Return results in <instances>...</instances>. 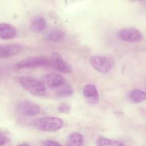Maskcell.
<instances>
[{"label":"cell","mask_w":146,"mask_h":146,"mask_svg":"<svg viewBox=\"0 0 146 146\" xmlns=\"http://www.w3.org/2000/svg\"><path fill=\"white\" fill-rule=\"evenodd\" d=\"M17 29L13 25L7 23L0 24V38L2 39H10L17 35Z\"/></svg>","instance_id":"cell-11"},{"label":"cell","mask_w":146,"mask_h":146,"mask_svg":"<svg viewBox=\"0 0 146 146\" xmlns=\"http://www.w3.org/2000/svg\"><path fill=\"white\" fill-rule=\"evenodd\" d=\"M64 121L57 117H42L36 119L33 125L38 129L46 132H54L61 129L64 126Z\"/></svg>","instance_id":"cell-1"},{"label":"cell","mask_w":146,"mask_h":146,"mask_svg":"<svg viewBox=\"0 0 146 146\" xmlns=\"http://www.w3.org/2000/svg\"><path fill=\"white\" fill-rule=\"evenodd\" d=\"M97 146H124L123 144L115 140L108 139L104 137H100L96 141Z\"/></svg>","instance_id":"cell-16"},{"label":"cell","mask_w":146,"mask_h":146,"mask_svg":"<svg viewBox=\"0 0 146 146\" xmlns=\"http://www.w3.org/2000/svg\"><path fill=\"white\" fill-rule=\"evenodd\" d=\"M129 98L132 102L139 104L146 100V93L139 89H134L130 93Z\"/></svg>","instance_id":"cell-15"},{"label":"cell","mask_w":146,"mask_h":146,"mask_svg":"<svg viewBox=\"0 0 146 146\" xmlns=\"http://www.w3.org/2000/svg\"><path fill=\"white\" fill-rule=\"evenodd\" d=\"M58 110L60 112L67 114L71 111V106L67 103H62V104H59V106H58Z\"/></svg>","instance_id":"cell-19"},{"label":"cell","mask_w":146,"mask_h":146,"mask_svg":"<svg viewBox=\"0 0 146 146\" xmlns=\"http://www.w3.org/2000/svg\"><path fill=\"white\" fill-rule=\"evenodd\" d=\"M19 146H30L29 144H27V143H24V144H21V145H19Z\"/></svg>","instance_id":"cell-21"},{"label":"cell","mask_w":146,"mask_h":146,"mask_svg":"<svg viewBox=\"0 0 146 146\" xmlns=\"http://www.w3.org/2000/svg\"><path fill=\"white\" fill-rule=\"evenodd\" d=\"M24 46L19 44L0 45V58H6L14 56L21 53Z\"/></svg>","instance_id":"cell-9"},{"label":"cell","mask_w":146,"mask_h":146,"mask_svg":"<svg viewBox=\"0 0 146 146\" xmlns=\"http://www.w3.org/2000/svg\"><path fill=\"white\" fill-rule=\"evenodd\" d=\"M47 24L46 20L42 17H36L31 23V29L34 32L40 33L46 29Z\"/></svg>","instance_id":"cell-12"},{"label":"cell","mask_w":146,"mask_h":146,"mask_svg":"<svg viewBox=\"0 0 146 146\" xmlns=\"http://www.w3.org/2000/svg\"><path fill=\"white\" fill-rule=\"evenodd\" d=\"M41 146H63L59 143L56 142V141H51V140H46L41 143Z\"/></svg>","instance_id":"cell-20"},{"label":"cell","mask_w":146,"mask_h":146,"mask_svg":"<svg viewBox=\"0 0 146 146\" xmlns=\"http://www.w3.org/2000/svg\"><path fill=\"white\" fill-rule=\"evenodd\" d=\"M10 138L4 133L0 131V146H11Z\"/></svg>","instance_id":"cell-18"},{"label":"cell","mask_w":146,"mask_h":146,"mask_svg":"<svg viewBox=\"0 0 146 146\" xmlns=\"http://www.w3.org/2000/svg\"><path fill=\"white\" fill-rule=\"evenodd\" d=\"M120 38L126 42H137L142 39V33L135 28L123 29L118 32Z\"/></svg>","instance_id":"cell-8"},{"label":"cell","mask_w":146,"mask_h":146,"mask_svg":"<svg viewBox=\"0 0 146 146\" xmlns=\"http://www.w3.org/2000/svg\"><path fill=\"white\" fill-rule=\"evenodd\" d=\"M17 109L23 115L29 117L36 116L40 113V107L30 101H22L19 103Z\"/></svg>","instance_id":"cell-7"},{"label":"cell","mask_w":146,"mask_h":146,"mask_svg":"<svg viewBox=\"0 0 146 146\" xmlns=\"http://www.w3.org/2000/svg\"><path fill=\"white\" fill-rule=\"evenodd\" d=\"M89 61L93 68L101 74L109 72L114 64L113 60L107 56H92Z\"/></svg>","instance_id":"cell-4"},{"label":"cell","mask_w":146,"mask_h":146,"mask_svg":"<svg viewBox=\"0 0 146 146\" xmlns=\"http://www.w3.org/2000/svg\"><path fill=\"white\" fill-rule=\"evenodd\" d=\"M20 85L30 94L36 96L46 95V89L41 81L29 76H22L19 79Z\"/></svg>","instance_id":"cell-2"},{"label":"cell","mask_w":146,"mask_h":146,"mask_svg":"<svg viewBox=\"0 0 146 146\" xmlns=\"http://www.w3.org/2000/svg\"><path fill=\"white\" fill-rule=\"evenodd\" d=\"M50 67L54 68V69L64 73V74H69L72 71V67L62 58L59 54L54 52L51 54L49 57Z\"/></svg>","instance_id":"cell-5"},{"label":"cell","mask_w":146,"mask_h":146,"mask_svg":"<svg viewBox=\"0 0 146 146\" xmlns=\"http://www.w3.org/2000/svg\"><path fill=\"white\" fill-rule=\"evenodd\" d=\"M74 93V89L70 85H64L63 86L60 87L59 89L56 91V95L60 97L69 96L72 95Z\"/></svg>","instance_id":"cell-17"},{"label":"cell","mask_w":146,"mask_h":146,"mask_svg":"<svg viewBox=\"0 0 146 146\" xmlns=\"http://www.w3.org/2000/svg\"><path fill=\"white\" fill-rule=\"evenodd\" d=\"M84 143V136L78 133H73L67 138L66 146H83Z\"/></svg>","instance_id":"cell-13"},{"label":"cell","mask_w":146,"mask_h":146,"mask_svg":"<svg viewBox=\"0 0 146 146\" xmlns=\"http://www.w3.org/2000/svg\"><path fill=\"white\" fill-rule=\"evenodd\" d=\"M64 37H65V33L63 30L60 29H55L51 30L48 33L46 38L48 41H53V42H59L64 40Z\"/></svg>","instance_id":"cell-14"},{"label":"cell","mask_w":146,"mask_h":146,"mask_svg":"<svg viewBox=\"0 0 146 146\" xmlns=\"http://www.w3.org/2000/svg\"><path fill=\"white\" fill-rule=\"evenodd\" d=\"M41 82L43 83L46 88H60L66 84L65 78L62 76L56 74H48L42 77Z\"/></svg>","instance_id":"cell-6"},{"label":"cell","mask_w":146,"mask_h":146,"mask_svg":"<svg viewBox=\"0 0 146 146\" xmlns=\"http://www.w3.org/2000/svg\"><path fill=\"white\" fill-rule=\"evenodd\" d=\"M17 69L36 68V67H50L49 58L44 56H31L18 61L14 66Z\"/></svg>","instance_id":"cell-3"},{"label":"cell","mask_w":146,"mask_h":146,"mask_svg":"<svg viewBox=\"0 0 146 146\" xmlns=\"http://www.w3.org/2000/svg\"><path fill=\"white\" fill-rule=\"evenodd\" d=\"M83 95L91 104H96L99 101V94L96 86L94 84H86L83 88Z\"/></svg>","instance_id":"cell-10"}]
</instances>
